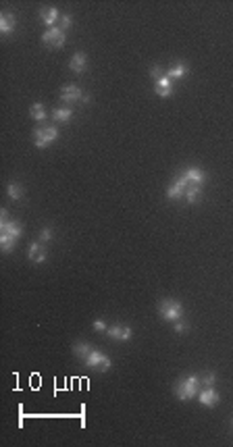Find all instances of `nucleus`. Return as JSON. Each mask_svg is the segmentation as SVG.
Instances as JSON below:
<instances>
[{"instance_id": "1", "label": "nucleus", "mask_w": 233, "mask_h": 447, "mask_svg": "<svg viewBox=\"0 0 233 447\" xmlns=\"http://www.w3.org/2000/svg\"><path fill=\"white\" fill-rule=\"evenodd\" d=\"M200 385H202V379L198 375H187L186 379L179 380L177 387H175V395H177L181 402L194 400V397H198V393H200Z\"/></svg>"}, {"instance_id": "2", "label": "nucleus", "mask_w": 233, "mask_h": 447, "mask_svg": "<svg viewBox=\"0 0 233 447\" xmlns=\"http://www.w3.org/2000/svg\"><path fill=\"white\" fill-rule=\"evenodd\" d=\"M158 314L169 322H177L183 318V306L177 300H163L158 306Z\"/></svg>"}, {"instance_id": "3", "label": "nucleus", "mask_w": 233, "mask_h": 447, "mask_svg": "<svg viewBox=\"0 0 233 447\" xmlns=\"http://www.w3.org/2000/svg\"><path fill=\"white\" fill-rule=\"evenodd\" d=\"M56 139H58V129L54 125L38 127L36 131H33V144H36V148H40V150L48 148L52 142H56Z\"/></svg>"}, {"instance_id": "4", "label": "nucleus", "mask_w": 233, "mask_h": 447, "mask_svg": "<svg viewBox=\"0 0 233 447\" xmlns=\"http://www.w3.org/2000/svg\"><path fill=\"white\" fill-rule=\"evenodd\" d=\"M65 34L61 27H48L44 34H42V42L50 48H63L65 46Z\"/></svg>"}, {"instance_id": "5", "label": "nucleus", "mask_w": 233, "mask_h": 447, "mask_svg": "<svg viewBox=\"0 0 233 447\" xmlns=\"http://www.w3.org/2000/svg\"><path fill=\"white\" fill-rule=\"evenodd\" d=\"M187 183H189V181L186 179V175L177 177V181H175V183L166 189V198H169V200H179V198H186Z\"/></svg>"}, {"instance_id": "6", "label": "nucleus", "mask_w": 233, "mask_h": 447, "mask_svg": "<svg viewBox=\"0 0 233 447\" xmlns=\"http://www.w3.org/2000/svg\"><path fill=\"white\" fill-rule=\"evenodd\" d=\"M106 335L111 339H115V341H129L131 339V329L127 325H119V322H116V325L106 329Z\"/></svg>"}, {"instance_id": "7", "label": "nucleus", "mask_w": 233, "mask_h": 447, "mask_svg": "<svg viewBox=\"0 0 233 447\" xmlns=\"http://www.w3.org/2000/svg\"><path fill=\"white\" fill-rule=\"evenodd\" d=\"M61 98L65 102H81V98H83V89L79 86H75V84H69V86H63L61 88Z\"/></svg>"}, {"instance_id": "8", "label": "nucleus", "mask_w": 233, "mask_h": 447, "mask_svg": "<svg viewBox=\"0 0 233 447\" xmlns=\"http://www.w3.org/2000/svg\"><path fill=\"white\" fill-rule=\"evenodd\" d=\"M40 17L48 27H56V23L61 21V13H58V9H54V6H44V9L40 11Z\"/></svg>"}, {"instance_id": "9", "label": "nucleus", "mask_w": 233, "mask_h": 447, "mask_svg": "<svg viewBox=\"0 0 233 447\" xmlns=\"http://www.w3.org/2000/svg\"><path fill=\"white\" fill-rule=\"evenodd\" d=\"M198 400H200V403L202 405H208V408H210V405H214V403H219V391H214V387H206V389H202V391L198 393Z\"/></svg>"}, {"instance_id": "10", "label": "nucleus", "mask_w": 233, "mask_h": 447, "mask_svg": "<svg viewBox=\"0 0 233 447\" xmlns=\"http://www.w3.org/2000/svg\"><path fill=\"white\" fill-rule=\"evenodd\" d=\"M69 69L73 73H83L88 69V56L83 52H75L71 59H69Z\"/></svg>"}, {"instance_id": "11", "label": "nucleus", "mask_w": 233, "mask_h": 447, "mask_svg": "<svg viewBox=\"0 0 233 447\" xmlns=\"http://www.w3.org/2000/svg\"><path fill=\"white\" fill-rule=\"evenodd\" d=\"M17 27V19L13 13H2L0 15V34L6 36V34H13Z\"/></svg>"}, {"instance_id": "12", "label": "nucleus", "mask_w": 233, "mask_h": 447, "mask_svg": "<svg viewBox=\"0 0 233 447\" xmlns=\"http://www.w3.org/2000/svg\"><path fill=\"white\" fill-rule=\"evenodd\" d=\"M156 94L161 98H171L173 96V79L171 77H163L156 81Z\"/></svg>"}, {"instance_id": "13", "label": "nucleus", "mask_w": 233, "mask_h": 447, "mask_svg": "<svg viewBox=\"0 0 233 447\" xmlns=\"http://www.w3.org/2000/svg\"><path fill=\"white\" fill-rule=\"evenodd\" d=\"M27 258H29L33 264H42V262L46 260V250H44V247H42L40 244H36V242H33V244L29 246Z\"/></svg>"}, {"instance_id": "14", "label": "nucleus", "mask_w": 233, "mask_h": 447, "mask_svg": "<svg viewBox=\"0 0 233 447\" xmlns=\"http://www.w3.org/2000/svg\"><path fill=\"white\" fill-rule=\"evenodd\" d=\"M0 233H8V235H13V237H21L23 227H21V223H17V221H4V223H0Z\"/></svg>"}, {"instance_id": "15", "label": "nucleus", "mask_w": 233, "mask_h": 447, "mask_svg": "<svg viewBox=\"0 0 233 447\" xmlns=\"http://www.w3.org/2000/svg\"><path fill=\"white\" fill-rule=\"evenodd\" d=\"M183 175H186V179L189 181L191 185H202L204 181H206V173H204V171H200V169H196V167L187 169L186 173H183Z\"/></svg>"}, {"instance_id": "16", "label": "nucleus", "mask_w": 233, "mask_h": 447, "mask_svg": "<svg viewBox=\"0 0 233 447\" xmlns=\"http://www.w3.org/2000/svg\"><path fill=\"white\" fill-rule=\"evenodd\" d=\"M104 360V354L98 352V350H92L86 358H83V364H86L88 368H100V362Z\"/></svg>"}, {"instance_id": "17", "label": "nucleus", "mask_w": 233, "mask_h": 447, "mask_svg": "<svg viewBox=\"0 0 233 447\" xmlns=\"http://www.w3.org/2000/svg\"><path fill=\"white\" fill-rule=\"evenodd\" d=\"M29 117L33 119V121H46L48 119V112H46V109H44V104L42 102H36V104H31V109H29Z\"/></svg>"}, {"instance_id": "18", "label": "nucleus", "mask_w": 233, "mask_h": 447, "mask_svg": "<svg viewBox=\"0 0 233 447\" xmlns=\"http://www.w3.org/2000/svg\"><path fill=\"white\" fill-rule=\"evenodd\" d=\"M73 117V109H69V106H63V109H54L52 111V119L56 123H65V121H69Z\"/></svg>"}, {"instance_id": "19", "label": "nucleus", "mask_w": 233, "mask_h": 447, "mask_svg": "<svg viewBox=\"0 0 233 447\" xmlns=\"http://www.w3.org/2000/svg\"><path fill=\"white\" fill-rule=\"evenodd\" d=\"M15 242H17V237L8 235V233H0V247H2L4 254H8V252L15 250Z\"/></svg>"}, {"instance_id": "20", "label": "nucleus", "mask_w": 233, "mask_h": 447, "mask_svg": "<svg viewBox=\"0 0 233 447\" xmlns=\"http://www.w3.org/2000/svg\"><path fill=\"white\" fill-rule=\"evenodd\" d=\"M187 73H189L187 65H175L173 69L166 71V77H171V79H181V77H186Z\"/></svg>"}, {"instance_id": "21", "label": "nucleus", "mask_w": 233, "mask_h": 447, "mask_svg": "<svg viewBox=\"0 0 233 447\" xmlns=\"http://www.w3.org/2000/svg\"><path fill=\"white\" fill-rule=\"evenodd\" d=\"M200 198H202V189H200V185H187V189H186V200L189 204H196Z\"/></svg>"}, {"instance_id": "22", "label": "nucleus", "mask_w": 233, "mask_h": 447, "mask_svg": "<svg viewBox=\"0 0 233 447\" xmlns=\"http://www.w3.org/2000/svg\"><path fill=\"white\" fill-rule=\"evenodd\" d=\"M23 185H19V183H8L6 185V196L11 198V200H21L23 198Z\"/></svg>"}, {"instance_id": "23", "label": "nucleus", "mask_w": 233, "mask_h": 447, "mask_svg": "<svg viewBox=\"0 0 233 447\" xmlns=\"http://www.w3.org/2000/svg\"><path fill=\"white\" fill-rule=\"evenodd\" d=\"M90 352H92V347H90L88 343H83V341H77V343L73 345V354L77 356V358H81V360L86 358V356H88Z\"/></svg>"}, {"instance_id": "24", "label": "nucleus", "mask_w": 233, "mask_h": 447, "mask_svg": "<svg viewBox=\"0 0 233 447\" xmlns=\"http://www.w3.org/2000/svg\"><path fill=\"white\" fill-rule=\"evenodd\" d=\"M166 75V73L163 71V67H158V65H154L152 69H150V77H152L154 81H158V79H163Z\"/></svg>"}, {"instance_id": "25", "label": "nucleus", "mask_w": 233, "mask_h": 447, "mask_svg": "<svg viewBox=\"0 0 233 447\" xmlns=\"http://www.w3.org/2000/svg\"><path fill=\"white\" fill-rule=\"evenodd\" d=\"M200 379H202V383H204L206 387H212V385L216 383V375H214V372H204V375L200 377Z\"/></svg>"}, {"instance_id": "26", "label": "nucleus", "mask_w": 233, "mask_h": 447, "mask_svg": "<svg viewBox=\"0 0 233 447\" xmlns=\"http://www.w3.org/2000/svg\"><path fill=\"white\" fill-rule=\"evenodd\" d=\"M52 235H54V231L50 229V227H44L40 231V242H50V239H52Z\"/></svg>"}, {"instance_id": "27", "label": "nucleus", "mask_w": 233, "mask_h": 447, "mask_svg": "<svg viewBox=\"0 0 233 447\" xmlns=\"http://www.w3.org/2000/svg\"><path fill=\"white\" fill-rule=\"evenodd\" d=\"M58 23H61L58 27H61L63 31H67V29H69V27L73 25V19L69 17V15H61V21H58Z\"/></svg>"}, {"instance_id": "28", "label": "nucleus", "mask_w": 233, "mask_h": 447, "mask_svg": "<svg viewBox=\"0 0 233 447\" xmlns=\"http://www.w3.org/2000/svg\"><path fill=\"white\" fill-rule=\"evenodd\" d=\"M173 329L177 331V333H186V331H187L189 327H187V322H183V320H177V322H175V325H173Z\"/></svg>"}, {"instance_id": "29", "label": "nucleus", "mask_w": 233, "mask_h": 447, "mask_svg": "<svg viewBox=\"0 0 233 447\" xmlns=\"http://www.w3.org/2000/svg\"><path fill=\"white\" fill-rule=\"evenodd\" d=\"M111 366H113V362H111V358H108V356H104V360L100 362V368L98 370H102V372H106V370H111Z\"/></svg>"}, {"instance_id": "30", "label": "nucleus", "mask_w": 233, "mask_h": 447, "mask_svg": "<svg viewBox=\"0 0 233 447\" xmlns=\"http://www.w3.org/2000/svg\"><path fill=\"white\" fill-rule=\"evenodd\" d=\"M106 329H108V327H106V322H104L102 318H96V320H94V331H98V333L102 331V333H104Z\"/></svg>"}, {"instance_id": "31", "label": "nucleus", "mask_w": 233, "mask_h": 447, "mask_svg": "<svg viewBox=\"0 0 233 447\" xmlns=\"http://www.w3.org/2000/svg\"><path fill=\"white\" fill-rule=\"evenodd\" d=\"M90 100H92V98H90V94H83V98H81V102H83V104H88Z\"/></svg>"}]
</instances>
